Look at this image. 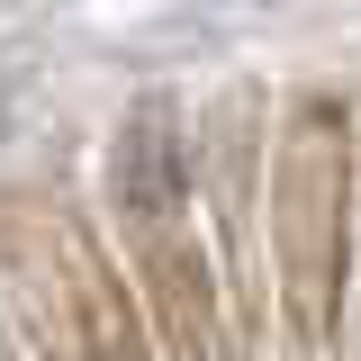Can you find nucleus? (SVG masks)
I'll return each mask as SVG.
<instances>
[{
	"mask_svg": "<svg viewBox=\"0 0 361 361\" xmlns=\"http://www.w3.org/2000/svg\"><path fill=\"white\" fill-rule=\"evenodd\" d=\"M343 208H353V145L334 109H298L280 135V180H271V244H280V280L307 325L334 316L343 289Z\"/></svg>",
	"mask_w": 361,
	"mask_h": 361,
	"instance_id": "nucleus-1",
	"label": "nucleus"
},
{
	"mask_svg": "<svg viewBox=\"0 0 361 361\" xmlns=\"http://www.w3.org/2000/svg\"><path fill=\"white\" fill-rule=\"evenodd\" d=\"M118 208H127L145 262L163 271L172 298H199V244H190V199H180V154H172V127L163 118H135L127 145H118Z\"/></svg>",
	"mask_w": 361,
	"mask_h": 361,
	"instance_id": "nucleus-2",
	"label": "nucleus"
}]
</instances>
